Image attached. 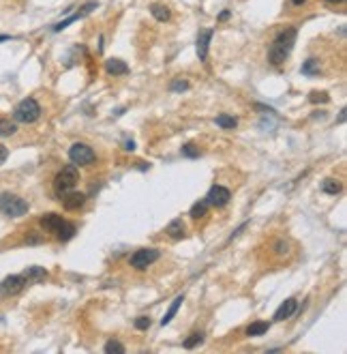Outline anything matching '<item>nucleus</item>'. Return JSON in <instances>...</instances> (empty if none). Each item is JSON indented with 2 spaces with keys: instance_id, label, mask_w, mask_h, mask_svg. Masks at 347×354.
<instances>
[{
  "instance_id": "obj_1",
  "label": "nucleus",
  "mask_w": 347,
  "mask_h": 354,
  "mask_svg": "<svg viewBox=\"0 0 347 354\" xmlns=\"http://www.w3.org/2000/svg\"><path fill=\"white\" fill-rule=\"evenodd\" d=\"M296 37H298V30L294 26L281 28L277 35H274L272 43L268 47V62L274 64V67H281V64L289 58V54H292L294 43H296Z\"/></svg>"
},
{
  "instance_id": "obj_2",
  "label": "nucleus",
  "mask_w": 347,
  "mask_h": 354,
  "mask_svg": "<svg viewBox=\"0 0 347 354\" xmlns=\"http://www.w3.org/2000/svg\"><path fill=\"white\" fill-rule=\"evenodd\" d=\"M79 183V170H77V165H64L62 170L56 174V179H54V193L58 198L62 196H67L69 191H73L75 189V185Z\"/></svg>"
},
{
  "instance_id": "obj_3",
  "label": "nucleus",
  "mask_w": 347,
  "mask_h": 354,
  "mask_svg": "<svg viewBox=\"0 0 347 354\" xmlns=\"http://www.w3.org/2000/svg\"><path fill=\"white\" fill-rule=\"evenodd\" d=\"M28 202L20 196H15V193L11 191H3L0 193V213H3L5 217H11V219H15V217H24L28 213Z\"/></svg>"
},
{
  "instance_id": "obj_4",
  "label": "nucleus",
  "mask_w": 347,
  "mask_h": 354,
  "mask_svg": "<svg viewBox=\"0 0 347 354\" xmlns=\"http://www.w3.org/2000/svg\"><path fill=\"white\" fill-rule=\"evenodd\" d=\"M39 116H41V106H39L37 99H32V97L20 101L18 106H15V110H13V118L18 120V123H24V125L37 123Z\"/></svg>"
},
{
  "instance_id": "obj_5",
  "label": "nucleus",
  "mask_w": 347,
  "mask_h": 354,
  "mask_svg": "<svg viewBox=\"0 0 347 354\" xmlns=\"http://www.w3.org/2000/svg\"><path fill=\"white\" fill-rule=\"evenodd\" d=\"M69 159H71V163H75V165H90V163H94L96 152L88 146V144L77 142L69 148Z\"/></svg>"
},
{
  "instance_id": "obj_6",
  "label": "nucleus",
  "mask_w": 347,
  "mask_h": 354,
  "mask_svg": "<svg viewBox=\"0 0 347 354\" xmlns=\"http://www.w3.org/2000/svg\"><path fill=\"white\" fill-rule=\"evenodd\" d=\"M159 257H161L159 249H137V251L129 257V264L137 271H144V269H148L150 264H155Z\"/></svg>"
},
{
  "instance_id": "obj_7",
  "label": "nucleus",
  "mask_w": 347,
  "mask_h": 354,
  "mask_svg": "<svg viewBox=\"0 0 347 354\" xmlns=\"http://www.w3.org/2000/svg\"><path fill=\"white\" fill-rule=\"evenodd\" d=\"M26 277L24 275H9L0 281V296H5V299H9V296H15L20 294L24 288H26Z\"/></svg>"
},
{
  "instance_id": "obj_8",
  "label": "nucleus",
  "mask_w": 347,
  "mask_h": 354,
  "mask_svg": "<svg viewBox=\"0 0 347 354\" xmlns=\"http://www.w3.org/2000/svg\"><path fill=\"white\" fill-rule=\"evenodd\" d=\"M229 200H232V191L227 187H223V185H212L208 196H206V202L210 206H216V208H223Z\"/></svg>"
},
{
  "instance_id": "obj_9",
  "label": "nucleus",
  "mask_w": 347,
  "mask_h": 354,
  "mask_svg": "<svg viewBox=\"0 0 347 354\" xmlns=\"http://www.w3.org/2000/svg\"><path fill=\"white\" fill-rule=\"evenodd\" d=\"M60 202H62V206L67 208V211H77V208H82L86 204V193H82V191H69L67 196L60 198Z\"/></svg>"
},
{
  "instance_id": "obj_10",
  "label": "nucleus",
  "mask_w": 347,
  "mask_h": 354,
  "mask_svg": "<svg viewBox=\"0 0 347 354\" xmlns=\"http://www.w3.org/2000/svg\"><path fill=\"white\" fill-rule=\"evenodd\" d=\"M212 35H214L212 28L199 30V35H197V56H199V60H206L208 58V47H210Z\"/></svg>"
},
{
  "instance_id": "obj_11",
  "label": "nucleus",
  "mask_w": 347,
  "mask_h": 354,
  "mask_svg": "<svg viewBox=\"0 0 347 354\" xmlns=\"http://www.w3.org/2000/svg\"><path fill=\"white\" fill-rule=\"evenodd\" d=\"M62 223H64V219L60 215H56V213H45V215H41V228L45 230V232H50V234H56L60 228H62Z\"/></svg>"
},
{
  "instance_id": "obj_12",
  "label": "nucleus",
  "mask_w": 347,
  "mask_h": 354,
  "mask_svg": "<svg viewBox=\"0 0 347 354\" xmlns=\"http://www.w3.org/2000/svg\"><path fill=\"white\" fill-rule=\"evenodd\" d=\"M296 309H298V301L296 299H287L285 303H281V307L274 311V322H283V320H287V318H292L294 313H296Z\"/></svg>"
},
{
  "instance_id": "obj_13",
  "label": "nucleus",
  "mask_w": 347,
  "mask_h": 354,
  "mask_svg": "<svg viewBox=\"0 0 347 354\" xmlns=\"http://www.w3.org/2000/svg\"><path fill=\"white\" fill-rule=\"evenodd\" d=\"M270 251L272 255H277V257H287L289 253H292V243H289L287 238H274L272 240V245H270Z\"/></svg>"
},
{
  "instance_id": "obj_14",
  "label": "nucleus",
  "mask_w": 347,
  "mask_h": 354,
  "mask_svg": "<svg viewBox=\"0 0 347 354\" xmlns=\"http://www.w3.org/2000/svg\"><path fill=\"white\" fill-rule=\"evenodd\" d=\"M105 71L109 75H127L129 73V67H127V62H123V60H118V58H109L107 62H105Z\"/></svg>"
},
{
  "instance_id": "obj_15",
  "label": "nucleus",
  "mask_w": 347,
  "mask_h": 354,
  "mask_svg": "<svg viewBox=\"0 0 347 354\" xmlns=\"http://www.w3.org/2000/svg\"><path fill=\"white\" fill-rule=\"evenodd\" d=\"M184 232H187V225L182 223V219H172L165 228V234H169L172 238H182Z\"/></svg>"
},
{
  "instance_id": "obj_16",
  "label": "nucleus",
  "mask_w": 347,
  "mask_h": 354,
  "mask_svg": "<svg viewBox=\"0 0 347 354\" xmlns=\"http://www.w3.org/2000/svg\"><path fill=\"white\" fill-rule=\"evenodd\" d=\"M184 303V294H180V296H176V299H174V303L172 305H169V309H167V313H165V316H163V320H161V326H167L169 324V322H172L174 320V316H176V313H178V309H180V305Z\"/></svg>"
},
{
  "instance_id": "obj_17",
  "label": "nucleus",
  "mask_w": 347,
  "mask_h": 354,
  "mask_svg": "<svg viewBox=\"0 0 347 354\" xmlns=\"http://www.w3.org/2000/svg\"><path fill=\"white\" fill-rule=\"evenodd\" d=\"M22 275L26 277L28 284H30V281H32V284H37V281H43V279L47 277V271L41 269V267H28L26 271L22 273Z\"/></svg>"
},
{
  "instance_id": "obj_18",
  "label": "nucleus",
  "mask_w": 347,
  "mask_h": 354,
  "mask_svg": "<svg viewBox=\"0 0 347 354\" xmlns=\"http://www.w3.org/2000/svg\"><path fill=\"white\" fill-rule=\"evenodd\" d=\"M75 232H77L75 223L64 221V223H62V228H60L58 232H56V238L62 240V243H64V240H71V238H73V236H75Z\"/></svg>"
},
{
  "instance_id": "obj_19",
  "label": "nucleus",
  "mask_w": 347,
  "mask_h": 354,
  "mask_svg": "<svg viewBox=\"0 0 347 354\" xmlns=\"http://www.w3.org/2000/svg\"><path fill=\"white\" fill-rule=\"evenodd\" d=\"M150 13H152V18H155L157 22H169V18H172V11H169L165 5H152Z\"/></svg>"
},
{
  "instance_id": "obj_20",
  "label": "nucleus",
  "mask_w": 347,
  "mask_h": 354,
  "mask_svg": "<svg viewBox=\"0 0 347 354\" xmlns=\"http://www.w3.org/2000/svg\"><path fill=\"white\" fill-rule=\"evenodd\" d=\"M214 123L219 125L221 129H236L238 118H236V116H232V114H219V116L214 118Z\"/></svg>"
},
{
  "instance_id": "obj_21",
  "label": "nucleus",
  "mask_w": 347,
  "mask_h": 354,
  "mask_svg": "<svg viewBox=\"0 0 347 354\" xmlns=\"http://www.w3.org/2000/svg\"><path fill=\"white\" fill-rule=\"evenodd\" d=\"M341 183L338 181H334V179H326L324 183H321V191L324 193H328V196H338L341 193Z\"/></svg>"
},
{
  "instance_id": "obj_22",
  "label": "nucleus",
  "mask_w": 347,
  "mask_h": 354,
  "mask_svg": "<svg viewBox=\"0 0 347 354\" xmlns=\"http://www.w3.org/2000/svg\"><path fill=\"white\" fill-rule=\"evenodd\" d=\"M208 206H210V204L206 202V198H204V200H199V202H195V204L191 206L189 215L193 217V219H201V217H206V211H208Z\"/></svg>"
},
{
  "instance_id": "obj_23",
  "label": "nucleus",
  "mask_w": 347,
  "mask_h": 354,
  "mask_svg": "<svg viewBox=\"0 0 347 354\" xmlns=\"http://www.w3.org/2000/svg\"><path fill=\"white\" fill-rule=\"evenodd\" d=\"M15 131H18V125H15L13 120L0 118V138H9V135H13Z\"/></svg>"
},
{
  "instance_id": "obj_24",
  "label": "nucleus",
  "mask_w": 347,
  "mask_h": 354,
  "mask_svg": "<svg viewBox=\"0 0 347 354\" xmlns=\"http://www.w3.org/2000/svg\"><path fill=\"white\" fill-rule=\"evenodd\" d=\"M266 331H268V322L257 320V322H253V324L247 328V335H249V337H260V335H264Z\"/></svg>"
},
{
  "instance_id": "obj_25",
  "label": "nucleus",
  "mask_w": 347,
  "mask_h": 354,
  "mask_svg": "<svg viewBox=\"0 0 347 354\" xmlns=\"http://www.w3.org/2000/svg\"><path fill=\"white\" fill-rule=\"evenodd\" d=\"M302 73L304 75H317L319 73V60L317 58H309L306 62H302Z\"/></svg>"
},
{
  "instance_id": "obj_26",
  "label": "nucleus",
  "mask_w": 347,
  "mask_h": 354,
  "mask_svg": "<svg viewBox=\"0 0 347 354\" xmlns=\"http://www.w3.org/2000/svg\"><path fill=\"white\" fill-rule=\"evenodd\" d=\"M201 341H204V333H193V335H189L187 339H184L182 345H184L187 350H193V348H197Z\"/></svg>"
},
{
  "instance_id": "obj_27",
  "label": "nucleus",
  "mask_w": 347,
  "mask_h": 354,
  "mask_svg": "<svg viewBox=\"0 0 347 354\" xmlns=\"http://www.w3.org/2000/svg\"><path fill=\"white\" fill-rule=\"evenodd\" d=\"M103 350H105L107 354H125V345L120 343V341H116V339H109Z\"/></svg>"
},
{
  "instance_id": "obj_28",
  "label": "nucleus",
  "mask_w": 347,
  "mask_h": 354,
  "mask_svg": "<svg viewBox=\"0 0 347 354\" xmlns=\"http://www.w3.org/2000/svg\"><path fill=\"white\" fill-rule=\"evenodd\" d=\"M180 152L184 157H191V159H195V157H199V148L195 146L193 142H189V144H184V146L180 148Z\"/></svg>"
},
{
  "instance_id": "obj_29",
  "label": "nucleus",
  "mask_w": 347,
  "mask_h": 354,
  "mask_svg": "<svg viewBox=\"0 0 347 354\" xmlns=\"http://www.w3.org/2000/svg\"><path fill=\"white\" fill-rule=\"evenodd\" d=\"M309 101L311 103H328L330 101V97H328V93H324V91H313L311 95H309Z\"/></svg>"
},
{
  "instance_id": "obj_30",
  "label": "nucleus",
  "mask_w": 347,
  "mask_h": 354,
  "mask_svg": "<svg viewBox=\"0 0 347 354\" xmlns=\"http://www.w3.org/2000/svg\"><path fill=\"white\" fill-rule=\"evenodd\" d=\"M187 88H189V82L184 77H176L172 82V91L174 93H182V91H187Z\"/></svg>"
},
{
  "instance_id": "obj_31",
  "label": "nucleus",
  "mask_w": 347,
  "mask_h": 354,
  "mask_svg": "<svg viewBox=\"0 0 347 354\" xmlns=\"http://www.w3.org/2000/svg\"><path fill=\"white\" fill-rule=\"evenodd\" d=\"M79 18H82V15H79V13H75V15H71V18H67V20H64V22H60V24H56V26H54V32H60V30H64V28H67V26H69V24H73V22H77Z\"/></svg>"
},
{
  "instance_id": "obj_32",
  "label": "nucleus",
  "mask_w": 347,
  "mask_h": 354,
  "mask_svg": "<svg viewBox=\"0 0 347 354\" xmlns=\"http://www.w3.org/2000/svg\"><path fill=\"white\" fill-rule=\"evenodd\" d=\"M135 328H137V331H148V328H150V318L148 316H140L135 320Z\"/></svg>"
},
{
  "instance_id": "obj_33",
  "label": "nucleus",
  "mask_w": 347,
  "mask_h": 354,
  "mask_svg": "<svg viewBox=\"0 0 347 354\" xmlns=\"http://www.w3.org/2000/svg\"><path fill=\"white\" fill-rule=\"evenodd\" d=\"M7 157H9V148H7L5 144H0V165L7 161Z\"/></svg>"
},
{
  "instance_id": "obj_34",
  "label": "nucleus",
  "mask_w": 347,
  "mask_h": 354,
  "mask_svg": "<svg viewBox=\"0 0 347 354\" xmlns=\"http://www.w3.org/2000/svg\"><path fill=\"white\" fill-rule=\"evenodd\" d=\"M229 15H232V13H229L227 9H225V11L219 15V22H227V20H229Z\"/></svg>"
},
{
  "instance_id": "obj_35",
  "label": "nucleus",
  "mask_w": 347,
  "mask_h": 354,
  "mask_svg": "<svg viewBox=\"0 0 347 354\" xmlns=\"http://www.w3.org/2000/svg\"><path fill=\"white\" fill-rule=\"evenodd\" d=\"M326 3H328V5H332V7H336V5H343L345 0H326Z\"/></svg>"
},
{
  "instance_id": "obj_36",
  "label": "nucleus",
  "mask_w": 347,
  "mask_h": 354,
  "mask_svg": "<svg viewBox=\"0 0 347 354\" xmlns=\"http://www.w3.org/2000/svg\"><path fill=\"white\" fill-rule=\"evenodd\" d=\"M304 3H306V0H292V5H294V7H302Z\"/></svg>"
},
{
  "instance_id": "obj_37",
  "label": "nucleus",
  "mask_w": 347,
  "mask_h": 354,
  "mask_svg": "<svg viewBox=\"0 0 347 354\" xmlns=\"http://www.w3.org/2000/svg\"><path fill=\"white\" fill-rule=\"evenodd\" d=\"M135 148V142L131 140V142H127V150H133Z\"/></svg>"
}]
</instances>
